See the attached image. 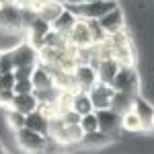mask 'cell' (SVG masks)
I'll return each instance as SVG.
<instances>
[{"instance_id":"6da1fadb","label":"cell","mask_w":154,"mask_h":154,"mask_svg":"<svg viewBox=\"0 0 154 154\" xmlns=\"http://www.w3.org/2000/svg\"><path fill=\"white\" fill-rule=\"evenodd\" d=\"M111 86L115 91H123V93H130V95H140V74L136 70V66H119L117 74L113 76Z\"/></svg>"},{"instance_id":"7a4b0ae2","label":"cell","mask_w":154,"mask_h":154,"mask_svg":"<svg viewBox=\"0 0 154 154\" xmlns=\"http://www.w3.org/2000/svg\"><path fill=\"white\" fill-rule=\"evenodd\" d=\"M66 41H68L70 45H74V48H78V49L93 48V45H95V37H93V31H91L88 21L78 17V21L74 23V27L66 33Z\"/></svg>"},{"instance_id":"3957f363","label":"cell","mask_w":154,"mask_h":154,"mask_svg":"<svg viewBox=\"0 0 154 154\" xmlns=\"http://www.w3.org/2000/svg\"><path fill=\"white\" fill-rule=\"evenodd\" d=\"M119 2L117 0H95V2H82L78 6H70L72 11L76 12V17L80 19H101L103 14H107L109 11L117 8Z\"/></svg>"},{"instance_id":"277c9868","label":"cell","mask_w":154,"mask_h":154,"mask_svg":"<svg viewBox=\"0 0 154 154\" xmlns=\"http://www.w3.org/2000/svg\"><path fill=\"white\" fill-rule=\"evenodd\" d=\"M14 138H17V144L27 150V152H43L48 148L49 138L39 134V131H33L29 128H21V130L14 131Z\"/></svg>"},{"instance_id":"5b68a950","label":"cell","mask_w":154,"mask_h":154,"mask_svg":"<svg viewBox=\"0 0 154 154\" xmlns=\"http://www.w3.org/2000/svg\"><path fill=\"white\" fill-rule=\"evenodd\" d=\"M74 84H76V91H91L97 82H99V76H97V68L93 62H80L74 72Z\"/></svg>"},{"instance_id":"8992f818","label":"cell","mask_w":154,"mask_h":154,"mask_svg":"<svg viewBox=\"0 0 154 154\" xmlns=\"http://www.w3.org/2000/svg\"><path fill=\"white\" fill-rule=\"evenodd\" d=\"M11 60L14 68H19V66H37L39 64V49L35 45H31L29 41H23L19 48H14L11 51Z\"/></svg>"},{"instance_id":"52a82bcc","label":"cell","mask_w":154,"mask_h":154,"mask_svg":"<svg viewBox=\"0 0 154 154\" xmlns=\"http://www.w3.org/2000/svg\"><path fill=\"white\" fill-rule=\"evenodd\" d=\"M95 113H97V119H99V130H103L117 138L119 131H121V115L115 109H111V107L95 109Z\"/></svg>"},{"instance_id":"ba28073f","label":"cell","mask_w":154,"mask_h":154,"mask_svg":"<svg viewBox=\"0 0 154 154\" xmlns=\"http://www.w3.org/2000/svg\"><path fill=\"white\" fill-rule=\"evenodd\" d=\"M23 41H27V31L25 29L0 27V54L12 51L14 48H19Z\"/></svg>"},{"instance_id":"9c48e42d","label":"cell","mask_w":154,"mask_h":154,"mask_svg":"<svg viewBox=\"0 0 154 154\" xmlns=\"http://www.w3.org/2000/svg\"><path fill=\"white\" fill-rule=\"evenodd\" d=\"M0 27H11V29H23L21 8L14 2H0Z\"/></svg>"},{"instance_id":"30bf717a","label":"cell","mask_w":154,"mask_h":154,"mask_svg":"<svg viewBox=\"0 0 154 154\" xmlns=\"http://www.w3.org/2000/svg\"><path fill=\"white\" fill-rule=\"evenodd\" d=\"M49 29H51V23H48L45 19H41V17L37 14L35 19L31 21V25L25 29V31H27V41L39 49L43 45V37L49 33Z\"/></svg>"},{"instance_id":"8fae6325","label":"cell","mask_w":154,"mask_h":154,"mask_svg":"<svg viewBox=\"0 0 154 154\" xmlns=\"http://www.w3.org/2000/svg\"><path fill=\"white\" fill-rule=\"evenodd\" d=\"M113 93H115V88L111 86V84L107 82H99L88 91V95H91V101H93V107L95 109H105V107H111V99H113Z\"/></svg>"},{"instance_id":"7c38bea8","label":"cell","mask_w":154,"mask_h":154,"mask_svg":"<svg viewBox=\"0 0 154 154\" xmlns=\"http://www.w3.org/2000/svg\"><path fill=\"white\" fill-rule=\"evenodd\" d=\"M99 25H101V29L105 31V35H111V33H115L119 29H123V27H125V14L121 11V6H117V8L109 11L107 14H103V17L99 19Z\"/></svg>"},{"instance_id":"4fadbf2b","label":"cell","mask_w":154,"mask_h":154,"mask_svg":"<svg viewBox=\"0 0 154 154\" xmlns=\"http://www.w3.org/2000/svg\"><path fill=\"white\" fill-rule=\"evenodd\" d=\"M11 109H17V111H21V113H31V111H35L37 107H39V101H37L35 93L31 91V93H14L11 101Z\"/></svg>"},{"instance_id":"5bb4252c","label":"cell","mask_w":154,"mask_h":154,"mask_svg":"<svg viewBox=\"0 0 154 154\" xmlns=\"http://www.w3.org/2000/svg\"><path fill=\"white\" fill-rule=\"evenodd\" d=\"M95 68H97V76H99V80H101V82L111 84L113 76H115L117 70H119V62L111 56V58H103V60H99V62H95Z\"/></svg>"},{"instance_id":"9a60e30c","label":"cell","mask_w":154,"mask_h":154,"mask_svg":"<svg viewBox=\"0 0 154 154\" xmlns=\"http://www.w3.org/2000/svg\"><path fill=\"white\" fill-rule=\"evenodd\" d=\"M134 111L140 115L144 123V131L152 130V121H154V105L148 103L142 95H136V101H134Z\"/></svg>"},{"instance_id":"2e32d148","label":"cell","mask_w":154,"mask_h":154,"mask_svg":"<svg viewBox=\"0 0 154 154\" xmlns=\"http://www.w3.org/2000/svg\"><path fill=\"white\" fill-rule=\"evenodd\" d=\"M115 140V136H111V134H107L103 130H95V131H88V134H84L82 136V146L86 148H105L109 144Z\"/></svg>"},{"instance_id":"e0dca14e","label":"cell","mask_w":154,"mask_h":154,"mask_svg":"<svg viewBox=\"0 0 154 154\" xmlns=\"http://www.w3.org/2000/svg\"><path fill=\"white\" fill-rule=\"evenodd\" d=\"M76 21H78L76 12L72 11L70 6H64V11L58 14V19L51 23V29H54V31H58V33H62V35H66L72 27H74V23H76Z\"/></svg>"},{"instance_id":"ac0fdd59","label":"cell","mask_w":154,"mask_h":154,"mask_svg":"<svg viewBox=\"0 0 154 154\" xmlns=\"http://www.w3.org/2000/svg\"><path fill=\"white\" fill-rule=\"evenodd\" d=\"M25 128H29V130L33 131H39V134H43V136H48L49 134V119L39 111H31V113H27L25 115Z\"/></svg>"},{"instance_id":"d6986e66","label":"cell","mask_w":154,"mask_h":154,"mask_svg":"<svg viewBox=\"0 0 154 154\" xmlns=\"http://www.w3.org/2000/svg\"><path fill=\"white\" fill-rule=\"evenodd\" d=\"M31 80H33V91H35V88H49V86H56L51 72H49L48 66H43L41 62H39L35 68H33Z\"/></svg>"},{"instance_id":"ffe728a7","label":"cell","mask_w":154,"mask_h":154,"mask_svg":"<svg viewBox=\"0 0 154 154\" xmlns=\"http://www.w3.org/2000/svg\"><path fill=\"white\" fill-rule=\"evenodd\" d=\"M64 0H43V4L39 6V11L37 14L41 17V19H45L48 23H54L56 19H58V14L64 11Z\"/></svg>"},{"instance_id":"44dd1931","label":"cell","mask_w":154,"mask_h":154,"mask_svg":"<svg viewBox=\"0 0 154 154\" xmlns=\"http://www.w3.org/2000/svg\"><path fill=\"white\" fill-rule=\"evenodd\" d=\"M72 109H74L78 115H84V113L95 111L88 91H74V97H72Z\"/></svg>"},{"instance_id":"7402d4cb","label":"cell","mask_w":154,"mask_h":154,"mask_svg":"<svg viewBox=\"0 0 154 154\" xmlns=\"http://www.w3.org/2000/svg\"><path fill=\"white\" fill-rule=\"evenodd\" d=\"M134 101H136V95H130V93H123V91H115L113 93V99H111V109H115L119 115L134 109Z\"/></svg>"},{"instance_id":"603a6c76","label":"cell","mask_w":154,"mask_h":154,"mask_svg":"<svg viewBox=\"0 0 154 154\" xmlns=\"http://www.w3.org/2000/svg\"><path fill=\"white\" fill-rule=\"evenodd\" d=\"M111 56L119 62V66H136V51H134V45L111 48Z\"/></svg>"},{"instance_id":"cb8c5ba5","label":"cell","mask_w":154,"mask_h":154,"mask_svg":"<svg viewBox=\"0 0 154 154\" xmlns=\"http://www.w3.org/2000/svg\"><path fill=\"white\" fill-rule=\"evenodd\" d=\"M121 130L125 131H131V134H138V131H144V123L140 115L130 109V111H125V113H121Z\"/></svg>"},{"instance_id":"d4e9b609","label":"cell","mask_w":154,"mask_h":154,"mask_svg":"<svg viewBox=\"0 0 154 154\" xmlns=\"http://www.w3.org/2000/svg\"><path fill=\"white\" fill-rule=\"evenodd\" d=\"M72 97H74V91H70V88H60L58 99H56V107H58L60 115H62L64 111L72 109Z\"/></svg>"},{"instance_id":"484cf974","label":"cell","mask_w":154,"mask_h":154,"mask_svg":"<svg viewBox=\"0 0 154 154\" xmlns=\"http://www.w3.org/2000/svg\"><path fill=\"white\" fill-rule=\"evenodd\" d=\"M6 123H8L14 131L21 130V128H25V113L17 111V109H11V107H6Z\"/></svg>"},{"instance_id":"4316f807","label":"cell","mask_w":154,"mask_h":154,"mask_svg":"<svg viewBox=\"0 0 154 154\" xmlns=\"http://www.w3.org/2000/svg\"><path fill=\"white\" fill-rule=\"evenodd\" d=\"M84 131L80 123H66V144H80Z\"/></svg>"},{"instance_id":"83f0119b","label":"cell","mask_w":154,"mask_h":154,"mask_svg":"<svg viewBox=\"0 0 154 154\" xmlns=\"http://www.w3.org/2000/svg\"><path fill=\"white\" fill-rule=\"evenodd\" d=\"M33 93H35V97H37V101H39V103H56L60 88H58V86H49V88H35Z\"/></svg>"},{"instance_id":"f1b7e54d","label":"cell","mask_w":154,"mask_h":154,"mask_svg":"<svg viewBox=\"0 0 154 154\" xmlns=\"http://www.w3.org/2000/svg\"><path fill=\"white\" fill-rule=\"evenodd\" d=\"M80 128H82L84 134L99 130V119H97V113H95V111H91V113H84V115H80Z\"/></svg>"},{"instance_id":"f546056e","label":"cell","mask_w":154,"mask_h":154,"mask_svg":"<svg viewBox=\"0 0 154 154\" xmlns=\"http://www.w3.org/2000/svg\"><path fill=\"white\" fill-rule=\"evenodd\" d=\"M43 115L48 119H54V117H58L60 113H58V107H56V103H39V107H37Z\"/></svg>"},{"instance_id":"4dcf8cb0","label":"cell","mask_w":154,"mask_h":154,"mask_svg":"<svg viewBox=\"0 0 154 154\" xmlns=\"http://www.w3.org/2000/svg\"><path fill=\"white\" fill-rule=\"evenodd\" d=\"M14 93H31L33 91V80L31 78H23V80H14V86H12Z\"/></svg>"},{"instance_id":"1f68e13d","label":"cell","mask_w":154,"mask_h":154,"mask_svg":"<svg viewBox=\"0 0 154 154\" xmlns=\"http://www.w3.org/2000/svg\"><path fill=\"white\" fill-rule=\"evenodd\" d=\"M33 68H35V66H19V68H14V70H12V76H14V80L31 78V74H33Z\"/></svg>"},{"instance_id":"d6a6232c","label":"cell","mask_w":154,"mask_h":154,"mask_svg":"<svg viewBox=\"0 0 154 154\" xmlns=\"http://www.w3.org/2000/svg\"><path fill=\"white\" fill-rule=\"evenodd\" d=\"M14 86V76L12 72H0V91L2 88H12Z\"/></svg>"},{"instance_id":"836d02e7","label":"cell","mask_w":154,"mask_h":154,"mask_svg":"<svg viewBox=\"0 0 154 154\" xmlns=\"http://www.w3.org/2000/svg\"><path fill=\"white\" fill-rule=\"evenodd\" d=\"M12 97H14V91H12V88H2V91H0V107L6 109V107L11 105Z\"/></svg>"},{"instance_id":"e575fe53","label":"cell","mask_w":154,"mask_h":154,"mask_svg":"<svg viewBox=\"0 0 154 154\" xmlns=\"http://www.w3.org/2000/svg\"><path fill=\"white\" fill-rule=\"evenodd\" d=\"M60 117L64 119L66 123H80V115H78V113H76L74 109H68V111H64V113H62Z\"/></svg>"},{"instance_id":"d590c367","label":"cell","mask_w":154,"mask_h":154,"mask_svg":"<svg viewBox=\"0 0 154 154\" xmlns=\"http://www.w3.org/2000/svg\"><path fill=\"white\" fill-rule=\"evenodd\" d=\"M84 0H64V4L66 6H78V4H82Z\"/></svg>"},{"instance_id":"8d00e7d4","label":"cell","mask_w":154,"mask_h":154,"mask_svg":"<svg viewBox=\"0 0 154 154\" xmlns=\"http://www.w3.org/2000/svg\"><path fill=\"white\" fill-rule=\"evenodd\" d=\"M2 152H4V144L0 142V154H2Z\"/></svg>"},{"instance_id":"74e56055","label":"cell","mask_w":154,"mask_h":154,"mask_svg":"<svg viewBox=\"0 0 154 154\" xmlns=\"http://www.w3.org/2000/svg\"><path fill=\"white\" fill-rule=\"evenodd\" d=\"M84 2H95V0H84Z\"/></svg>"},{"instance_id":"f35d334b","label":"cell","mask_w":154,"mask_h":154,"mask_svg":"<svg viewBox=\"0 0 154 154\" xmlns=\"http://www.w3.org/2000/svg\"><path fill=\"white\" fill-rule=\"evenodd\" d=\"M152 130H154V121H152Z\"/></svg>"},{"instance_id":"ab89813d","label":"cell","mask_w":154,"mask_h":154,"mask_svg":"<svg viewBox=\"0 0 154 154\" xmlns=\"http://www.w3.org/2000/svg\"><path fill=\"white\" fill-rule=\"evenodd\" d=\"M0 2H2V0H0Z\"/></svg>"}]
</instances>
